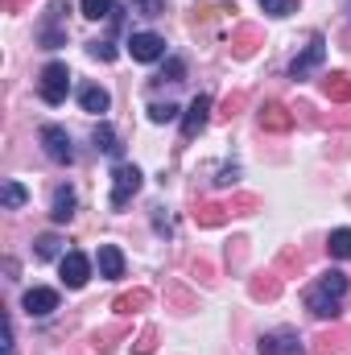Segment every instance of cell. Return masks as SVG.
Here are the masks:
<instances>
[{
  "label": "cell",
  "mask_w": 351,
  "mask_h": 355,
  "mask_svg": "<svg viewBox=\"0 0 351 355\" xmlns=\"http://www.w3.org/2000/svg\"><path fill=\"white\" fill-rule=\"evenodd\" d=\"M236 178H240V170H236V166H223V170H219V178H215V186H232Z\"/></svg>",
  "instance_id": "b9f144b4"
},
{
  "label": "cell",
  "mask_w": 351,
  "mask_h": 355,
  "mask_svg": "<svg viewBox=\"0 0 351 355\" xmlns=\"http://www.w3.org/2000/svg\"><path fill=\"white\" fill-rule=\"evenodd\" d=\"M4 8H8V12H21V8H25V0H4Z\"/></svg>",
  "instance_id": "7bdbcfd3"
},
{
  "label": "cell",
  "mask_w": 351,
  "mask_h": 355,
  "mask_svg": "<svg viewBox=\"0 0 351 355\" xmlns=\"http://www.w3.org/2000/svg\"><path fill=\"white\" fill-rule=\"evenodd\" d=\"M302 268H306V252H302V248H293V244H289V248H281V257H277V272H281V277H285V272H289V277H298Z\"/></svg>",
  "instance_id": "603a6c76"
},
{
  "label": "cell",
  "mask_w": 351,
  "mask_h": 355,
  "mask_svg": "<svg viewBox=\"0 0 351 355\" xmlns=\"http://www.w3.org/2000/svg\"><path fill=\"white\" fill-rule=\"evenodd\" d=\"M91 277V265L83 252H67L62 257V281H67V289H83Z\"/></svg>",
  "instance_id": "4fadbf2b"
},
{
  "label": "cell",
  "mask_w": 351,
  "mask_h": 355,
  "mask_svg": "<svg viewBox=\"0 0 351 355\" xmlns=\"http://www.w3.org/2000/svg\"><path fill=\"white\" fill-rule=\"evenodd\" d=\"M261 46H264V33L257 25H236V29H232V42H228L232 58H252Z\"/></svg>",
  "instance_id": "ba28073f"
},
{
  "label": "cell",
  "mask_w": 351,
  "mask_h": 355,
  "mask_svg": "<svg viewBox=\"0 0 351 355\" xmlns=\"http://www.w3.org/2000/svg\"><path fill=\"white\" fill-rule=\"evenodd\" d=\"M153 352H157V327H145L132 339V355H153Z\"/></svg>",
  "instance_id": "f1b7e54d"
},
{
  "label": "cell",
  "mask_w": 351,
  "mask_h": 355,
  "mask_svg": "<svg viewBox=\"0 0 351 355\" xmlns=\"http://www.w3.org/2000/svg\"><path fill=\"white\" fill-rule=\"evenodd\" d=\"M87 54L99 58V62H112V58H116V46H112V42H87Z\"/></svg>",
  "instance_id": "8d00e7d4"
},
{
  "label": "cell",
  "mask_w": 351,
  "mask_h": 355,
  "mask_svg": "<svg viewBox=\"0 0 351 355\" xmlns=\"http://www.w3.org/2000/svg\"><path fill=\"white\" fill-rule=\"evenodd\" d=\"M323 95L331 99V103H351V75L348 71H331V75H323Z\"/></svg>",
  "instance_id": "ac0fdd59"
},
{
  "label": "cell",
  "mask_w": 351,
  "mask_h": 355,
  "mask_svg": "<svg viewBox=\"0 0 351 355\" xmlns=\"http://www.w3.org/2000/svg\"><path fill=\"white\" fill-rule=\"evenodd\" d=\"M128 54L137 62H157L166 54V37H157V33H132L128 37Z\"/></svg>",
  "instance_id": "30bf717a"
},
{
  "label": "cell",
  "mask_w": 351,
  "mask_h": 355,
  "mask_svg": "<svg viewBox=\"0 0 351 355\" xmlns=\"http://www.w3.org/2000/svg\"><path fill=\"white\" fill-rule=\"evenodd\" d=\"M42 145H46V157L58 162V166H71L75 162V145H71V132L58 128V124H46L42 128Z\"/></svg>",
  "instance_id": "5b68a950"
},
{
  "label": "cell",
  "mask_w": 351,
  "mask_h": 355,
  "mask_svg": "<svg viewBox=\"0 0 351 355\" xmlns=\"http://www.w3.org/2000/svg\"><path fill=\"white\" fill-rule=\"evenodd\" d=\"M257 120H261L264 132H289V128H293V107H285V103L268 99L261 112H257Z\"/></svg>",
  "instance_id": "9c48e42d"
},
{
  "label": "cell",
  "mask_w": 351,
  "mask_h": 355,
  "mask_svg": "<svg viewBox=\"0 0 351 355\" xmlns=\"http://www.w3.org/2000/svg\"><path fill=\"white\" fill-rule=\"evenodd\" d=\"M174 116H178L174 103H153V107H149V120H153V124H170Z\"/></svg>",
  "instance_id": "d590c367"
},
{
  "label": "cell",
  "mask_w": 351,
  "mask_h": 355,
  "mask_svg": "<svg viewBox=\"0 0 351 355\" xmlns=\"http://www.w3.org/2000/svg\"><path fill=\"white\" fill-rule=\"evenodd\" d=\"M79 103H83V112H95V116H99V112H108V107H112V95L99 87V83H91V87L79 91Z\"/></svg>",
  "instance_id": "ffe728a7"
},
{
  "label": "cell",
  "mask_w": 351,
  "mask_h": 355,
  "mask_svg": "<svg viewBox=\"0 0 351 355\" xmlns=\"http://www.w3.org/2000/svg\"><path fill=\"white\" fill-rule=\"evenodd\" d=\"M37 91H42L46 103H62L67 91H71V71H67V62H50V67H42Z\"/></svg>",
  "instance_id": "3957f363"
},
{
  "label": "cell",
  "mask_w": 351,
  "mask_h": 355,
  "mask_svg": "<svg viewBox=\"0 0 351 355\" xmlns=\"http://www.w3.org/2000/svg\"><path fill=\"white\" fill-rule=\"evenodd\" d=\"M323 58H327V37H323V33H314V37L306 42V50L289 62V79H306L310 71H318V67H323Z\"/></svg>",
  "instance_id": "277c9868"
},
{
  "label": "cell",
  "mask_w": 351,
  "mask_h": 355,
  "mask_svg": "<svg viewBox=\"0 0 351 355\" xmlns=\"http://www.w3.org/2000/svg\"><path fill=\"white\" fill-rule=\"evenodd\" d=\"M190 268H194V277H198V281H203V285H211V281H215V268L207 265V261H203V257H198V261H194V265H190Z\"/></svg>",
  "instance_id": "f35d334b"
},
{
  "label": "cell",
  "mask_w": 351,
  "mask_h": 355,
  "mask_svg": "<svg viewBox=\"0 0 351 355\" xmlns=\"http://www.w3.org/2000/svg\"><path fill=\"white\" fill-rule=\"evenodd\" d=\"M124 335H128L124 327H108V331H95V352H99V355H112V352H116V343H120Z\"/></svg>",
  "instance_id": "d4e9b609"
},
{
  "label": "cell",
  "mask_w": 351,
  "mask_h": 355,
  "mask_svg": "<svg viewBox=\"0 0 351 355\" xmlns=\"http://www.w3.org/2000/svg\"><path fill=\"white\" fill-rule=\"evenodd\" d=\"M95 261H99V277H108V281L124 277V257H120V248H116V244H103Z\"/></svg>",
  "instance_id": "d6986e66"
},
{
  "label": "cell",
  "mask_w": 351,
  "mask_h": 355,
  "mask_svg": "<svg viewBox=\"0 0 351 355\" xmlns=\"http://www.w3.org/2000/svg\"><path fill=\"white\" fill-rule=\"evenodd\" d=\"M33 252H37V261H54V257L62 252V240H58L54 232H46V236L33 240Z\"/></svg>",
  "instance_id": "484cf974"
},
{
  "label": "cell",
  "mask_w": 351,
  "mask_h": 355,
  "mask_svg": "<svg viewBox=\"0 0 351 355\" xmlns=\"http://www.w3.org/2000/svg\"><path fill=\"white\" fill-rule=\"evenodd\" d=\"M182 71H186V67H182L178 58H170V62H166V71H162V79H170V83H182Z\"/></svg>",
  "instance_id": "ab89813d"
},
{
  "label": "cell",
  "mask_w": 351,
  "mask_h": 355,
  "mask_svg": "<svg viewBox=\"0 0 351 355\" xmlns=\"http://www.w3.org/2000/svg\"><path fill=\"white\" fill-rule=\"evenodd\" d=\"M141 190V170L137 166H116V174H112V207L120 211V207H128V198Z\"/></svg>",
  "instance_id": "8992f818"
},
{
  "label": "cell",
  "mask_w": 351,
  "mask_h": 355,
  "mask_svg": "<svg viewBox=\"0 0 351 355\" xmlns=\"http://www.w3.org/2000/svg\"><path fill=\"white\" fill-rule=\"evenodd\" d=\"M244 103H248V95H244V91H232V95L223 99V107H219V116H223V120H236V116L244 112Z\"/></svg>",
  "instance_id": "4dcf8cb0"
},
{
  "label": "cell",
  "mask_w": 351,
  "mask_h": 355,
  "mask_svg": "<svg viewBox=\"0 0 351 355\" xmlns=\"http://www.w3.org/2000/svg\"><path fill=\"white\" fill-rule=\"evenodd\" d=\"M194 223L198 227H223L228 219H232V211H228V202H194Z\"/></svg>",
  "instance_id": "2e32d148"
},
{
  "label": "cell",
  "mask_w": 351,
  "mask_h": 355,
  "mask_svg": "<svg viewBox=\"0 0 351 355\" xmlns=\"http://www.w3.org/2000/svg\"><path fill=\"white\" fill-rule=\"evenodd\" d=\"M257 352L261 355H298L302 352V339H298V331H273V335H261Z\"/></svg>",
  "instance_id": "8fae6325"
},
{
  "label": "cell",
  "mask_w": 351,
  "mask_h": 355,
  "mask_svg": "<svg viewBox=\"0 0 351 355\" xmlns=\"http://www.w3.org/2000/svg\"><path fill=\"white\" fill-rule=\"evenodd\" d=\"M132 8H137L141 17H162V12H166V0H132Z\"/></svg>",
  "instance_id": "74e56055"
},
{
  "label": "cell",
  "mask_w": 351,
  "mask_h": 355,
  "mask_svg": "<svg viewBox=\"0 0 351 355\" xmlns=\"http://www.w3.org/2000/svg\"><path fill=\"white\" fill-rule=\"evenodd\" d=\"M67 12H71V4L67 0H54L50 8H46V21L37 25V42L46 46V50H58V46H67Z\"/></svg>",
  "instance_id": "7a4b0ae2"
},
{
  "label": "cell",
  "mask_w": 351,
  "mask_h": 355,
  "mask_svg": "<svg viewBox=\"0 0 351 355\" xmlns=\"http://www.w3.org/2000/svg\"><path fill=\"white\" fill-rule=\"evenodd\" d=\"M343 347H351V327H331L314 339V355H339Z\"/></svg>",
  "instance_id": "9a60e30c"
},
{
  "label": "cell",
  "mask_w": 351,
  "mask_h": 355,
  "mask_svg": "<svg viewBox=\"0 0 351 355\" xmlns=\"http://www.w3.org/2000/svg\"><path fill=\"white\" fill-rule=\"evenodd\" d=\"M327 252L335 261H351V227H339V232L327 236Z\"/></svg>",
  "instance_id": "cb8c5ba5"
},
{
  "label": "cell",
  "mask_w": 351,
  "mask_h": 355,
  "mask_svg": "<svg viewBox=\"0 0 351 355\" xmlns=\"http://www.w3.org/2000/svg\"><path fill=\"white\" fill-rule=\"evenodd\" d=\"M149 302H153V293L149 289H128V293H120L116 302H112V310L120 314V318H128V314H141V310H149Z\"/></svg>",
  "instance_id": "e0dca14e"
},
{
  "label": "cell",
  "mask_w": 351,
  "mask_h": 355,
  "mask_svg": "<svg viewBox=\"0 0 351 355\" xmlns=\"http://www.w3.org/2000/svg\"><path fill=\"white\" fill-rule=\"evenodd\" d=\"M50 215H54V223H67V219L75 215V190H71V186H58V190H54V211H50Z\"/></svg>",
  "instance_id": "7402d4cb"
},
{
  "label": "cell",
  "mask_w": 351,
  "mask_h": 355,
  "mask_svg": "<svg viewBox=\"0 0 351 355\" xmlns=\"http://www.w3.org/2000/svg\"><path fill=\"white\" fill-rule=\"evenodd\" d=\"M83 17H87V21L116 17V0H83Z\"/></svg>",
  "instance_id": "83f0119b"
},
{
  "label": "cell",
  "mask_w": 351,
  "mask_h": 355,
  "mask_svg": "<svg viewBox=\"0 0 351 355\" xmlns=\"http://www.w3.org/2000/svg\"><path fill=\"white\" fill-rule=\"evenodd\" d=\"M343 297H348V272L331 268V272H323V277L306 289V310H310L314 318H335L339 306H343Z\"/></svg>",
  "instance_id": "6da1fadb"
},
{
  "label": "cell",
  "mask_w": 351,
  "mask_h": 355,
  "mask_svg": "<svg viewBox=\"0 0 351 355\" xmlns=\"http://www.w3.org/2000/svg\"><path fill=\"white\" fill-rule=\"evenodd\" d=\"M207 120H211V95H194L190 107H186V116H182V137L194 141L207 128Z\"/></svg>",
  "instance_id": "52a82bcc"
},
{
  "label": "cell",
  "mask_w": 351,
  "mask_h": 355,
  "mask_svg": "<svg viewBox=\"0 0 351 355\" xmlns=\"http://www.w3.org/2000/svg\"><path fill=\"white\" fill-rule=\"evenodd\" d=\"M293 120H302V124H318V120H314V107H310V103H298V107H293Z\"/></svg>",
  "instance_id": "60d3db41"
},
{
  "label": "cell",
  "mask_w": 351,
  "mask_h": 355,
  "mask_svg": "<svg viewBox=\"0 0 351 355\" xmlns=\"http://www.w3.org/2000/svg\"><path fill=\"white\" fill-rule=\"evenodd\" d=\"M248 293H252L257 302H277V297H281V272L273 268V272H257V277H248Z\"/></svg>",
  "instance_id": "5bb4252c"
},
{
  "label": "cell",
  "mask_w": 351,
  "mask_h": 355,
  "mask_svg": "<svg viewBox=\"0 0 351 355\" xmlns=\"http://www.w3.org/2000/svg\"><path fill=\"white\" fill-rule=\"evenodd\" d=\"M244 261H248V240H244V236H236V240L228 244V265L244 268Z\"/></svg>",
  "instance_id": "1f68e13d"
},
{
  "label": "cell",
  "mask_w": 351,
  "mask_h": 355,
  "mask_svg": "<svg viewBox=\"0 0 351 355\" xmlns=\"http://www.w3.org/2000/svg\"><path fill=\"white\" fill-rule=\"evenodd\" d=\"M0 202H4L8 211H17V207L25 202V186H17V182H4V190H0Z\"/></svg>",
  "instance_id": "d6a6232c"
},
{
  "label": "cell",
  "mask_w": 351,
  "mask_h": 355,
  "mask_svg": "<svg viewBox=\"0 0 351 355\" xmlns=\"http://www.w3.org/2000/svg\"><path fill=\"white\" fill-rule=\"evenodd\" d=\"M228 211L232 215H252V211H261V198L257 194H236V198H228Z\"/></svg>",
  "instance_id": "f546056e"
},
{
  "label": "cell",
  "mask_w": 351,
  "mask_h": 355,
  "mask_svg": "<svg viewBox=\"0 0 351 355\" xmlns=\"http://www.w3.org/2000/svg\"><path fill=\"white\" fill-rule=\"evenodd\" d=\"M166 302L174 306L178 314H190V310H194V293L182 289V285H170V289H166Z\"/></svg>",
  "instance_id": "4316f807"
},
{
  "label": "cell",
  "mask_w": 351,
  "mask_h": 355,
  "mask_svg": "<svg viewBox=\"0 0 351 355\" xmlns=\"http://www.w3.org/2000/svg\"><path fill=\"white\" fill-rule=\"evenodd\" d=\"M21 306H25V314H29V318H46V314H54V310H58V293L37 285V289H29V293L21 297Z\"/></svg>",
  "instance_id": "7c38bea8"
},
{
  "label": "cell",
  "mask_w": 351,
  "mask_h": 355,
  "mask_svg": "<svg viewBox=\"0 0 351 355\" xmlns=\"http://www.w3.org/2000/svg\"><path fill=\"white\" fill-rule=\"evenodd\" d=\"M323 128H351V112H348V103H339V112H327L323 120H318Z\"/></svg>",
  "instance_id": "836d02e7"
},
{
  "label": "cell",
  "mask_w": 351,
  "mask_h": 355,
  "mask_svg": "<svg viewBox=\"0 0 351 355\" xmlns=\"http://www.w3.org/2000/svg\"><path fill=\"white\" fill-rule=\"evenodd\" d=\"M261 8L268 17H289V12L298 8V0H261Z\"/></svg>",
  "instance_id": "e575fe53"
},
{
  "label": "cell",
  "mask_w": 351,
  "mask_h": 355,
  "mask_svg": "<svg viewBox=\"0 0 351 355\" xmlns=\"http://www.w3.org/2000/svg\"><path fill=\"white\" fill-rule=\"evenodd\" d=\"M91 137H95V149H103L108 157H120V149H124V145H120V137H116V128H112V124H95V132H91Z\"/></svg>",
  "instance_id": "44dd1931"
}]
</instances>
